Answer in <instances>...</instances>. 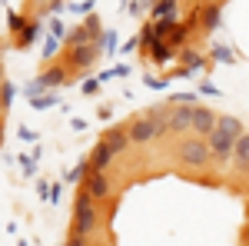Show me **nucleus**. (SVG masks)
<instances>
[{
    "mask_svg": "<svg viewBox=\"0 0 249 246\" xmlns=\"http://www.w3.org/2000/svg\"><path fill=\"white\" fill-rule=\"evenodd\" d=\"M243 123L236 120V116H219V123H216V130L206 136L213 147V160L219 163V167H226L232 163V153H236V140L243 136Z\"/></svg>",
    "mask_w": 249,
    "mask_h": 246,
    "instance_id": "1",
    "label": "nucleus"
},
{
    "mask_svg": "<svg viewBox=\"0 0 249 246\" xmlns=\"http://www.w3.org/2000/svg\"><path fill=\"white\" fill-rule=\"evenodd\" d=\"M93 203H96L93 196L87 189H80L77 203H73V233H80V236H90L96 229V223H100V213H96Z\"/></svg>",
    "mask_w": 249,
    "mask_h": 246,
    "instance_id": "2",
    "label": "nucleus"
},
{
    "mask_svg": "<svg viewBox=\"0 0 249 246\" xmlns=\"http://www.w3.org/2000/svg\"><path fill=\"white\" fill-rule=\"evenodd\" d=\"M179 160L193 167V170H203L206 163L213 160V147L206 136H190V140H183L179 143Z\"/></svg>",
    "mask_w": 249,
    "mask_h": 246,
    "instance_id": "3",
    "label": "nucleus"
},
{
    "mask_svg": "<svg viewBox=\"0 0 249 246\" xmlns=\"http://www.w3.org/2000/svg\"><path fill=\"white\" fill-rule=\"evenodd\" d=\"M193 107L196 103H176V107H170V116H166L170 133H190L193 130Z\"/></svg>",
    "mask_w": 249,
    "mask_h": 246,
    "instance_id": "4",
    "label": "nucleus"
},
{
    "mask_svg": "<svg viewBox=\"0 0 249 246\" xmlns=\"http://www.w3.org/2000/svg\"><path fill=\"white\" fill-rule=\"evenodd\" d=\"M130 136H133V143H150V140H156V136H163V130H160V123H156L153 116H140V120H133L130 123Z\"/></svg>",
    "mask_w": 249,
    "mask_h": 246,
    "instance_id": "5",
    "label": "nucleus"
},
{
    "mask_svg": "<svg viewBox=\"0 0 249 246\" xmlns=\"http://www.w3.org/2000/svg\"><path fill=\"white\" fill-rule=\"evenodd\" d=\"M216 123H219V116L213 114L210 107H193V133L196 136H210L213 130H216Z\"/></svg>",
    "mask_w": 249,
    "mask_h": 246,
    "instance_id": "6",
    "label": "nucleus"
},
{
    "mask_svg": "<svg viewBox=\"0 0 249 246\" xmlns=\"http://www.w3.org/2000/svg\"><path fill=\"white\" fill-rule=\"evenodd\" d=\"M83 189H87L93 200H110V180H107V173L90 170L83 176Z\"/></svg>",
    "mask_w": 249,
    "mask_h": 246,
    "instance_id": "7",
    "label": "nucleus"
},
{
    "mask_svg": "<svg viewBox=\"0 0 249 246\" xmlns=\"http://www.w3.org/2000/svg\"><path fill=\"white\" fill-rule=\"evenodd\" d=\"M96 37H100V20L90 17L80 30H73V34L67 37V43H70V47H83V43H96Z\"/></svg>",
    "mask_w": 249,
    "mask_h": 246,
    "instance_id": "8",
    "label": "nucleus"
},
{
    "mask_svg": "<svg viewBox=\"0 0 249 246\" xmlns=\"http://www.w3.org/2000/svg\"><path fill=\"white\" fill-rule=\"evenodd\" d=\"M113 156H116V153H113V147H110L107 140H100V143L93 147V153H90V160H87V163H90V170L103 173L107 167H110V163H113Z\"/></svg>",
    "mask_w": 249,
    "mask_h": 246,
    "instance_id": "9",
    "label": "nucleus"
},
{
    "mask_svg": "<svg viewBox=\"0 0 249 246\" xmlns=\"http://www.w3.org/2000/svg\"><path fill=\"white\" fill-rule=\"evenodd\" d=\"M103 140H107V143L113 147L116 156H120V153H123L126 147H130V143H133V136H130V127H113V130L103 133Z\"/></svg>",
    "mask_w": 249,
    "mask_h": 246,
    "instance_id": "10",
    "label": "nucleus"
},
{
    "mask_svg": "<svg viewBox=\"0 0 249 246\" xmlns=\"http://www.w3.org/2000/svg\"><path fill=\"white\" fill-rule=\"evenodd\" d=\"M232 167L239 173H249V133L236 140V153H232Z\"/></svg>",
    "mask_w": 249,
    "mask_h": 246,
    "instance_id": "11",
    "label": "nucleus"
},
{
    "mask_svg": "<svg viewBox=\"0 0 249 246\" xmlns=\"http://www.w3.org/2000/svg\"><path fill=\"white\" fill-rule=\"evenodd\" d=\"M93 60H96V47H93V43L73 47V67H77V70H87V67H90Z\"/></svg>",
    "mask_w": 249,
    "mask_h": 246,
    "instance_id": "12",
    "label": "nucleus"
},
{
    "mask_svg": "<svg viewBox=\"0 0 249 246\" xmlns=\"http://www.w3.org/2000/svg\"><path fill=\"white\" fill-rule=\"evenodd\" d=\"M219 17H223V10L213 3V7H203V10H196V20H203V30H216L219 27Z\"/></svg>",
    "mask_w": 249,
    "mask_h": 246,
    "instance_id": "13",
    "label": "nucleus"
},
{
    "mask_svg": "<svg viewBox=\"0 0 249 246\" xmlns=\"http://www.w3.org/2000/svg\"><path fill=\"white\" fill-rule=\"evenodd\" d=\"M179 54H183V63H186V70H203V67H206V60L199 57V54H196V50H186V47H183V50H179Z\"/></svg>",
    "mask_w": 249,
    "mask_h": 246,
    "instance_id": "14",
    "label": "nucleus"
},
{
    "mask_svg": "<svg viewBox=\"0 0 249 246\" xmlns=\"http://www.w3.org/2000/svg\"><path fill=\"white\" fill-rule=\"evenodd\" d=\"M163 17H176V0H160V3H153V20H163Z\"/></svg>",
    "mask_w": 249,
    "mask_h": 246,
    "instance_id": "15",
    "label": "nucleus"
},
{
    "mask_svg": "<svg viewBox=\"0 0 249 246\" xmlns=\"http://www.w3.org/2000/svg\"><path fill=\"white\" fill-rule=\"evenodd\" d=\"M40 80H43V87H57V83H63V80H70V76L63 74L60 67H50V70H47V74L40 76Z\"/></svg>",
    "mask_w": 249,
    "mask_h": 246,
    "instance_id": "16",
    "label": "nucleus"
},
{
    "mask_svg": "<svg viewBox=\"0 0 249 246\" xmlns=\"http://www.w3.org/2000/svg\"><path fill=\"white\" fill-rule=\"evenodd\" d=\"M40 37V23H27V27H23V34H20V47H30V43H34V40Z\"/></svg>",
    "mask_w": 249,
    "mask_h": 246,
    "instance_id": "17",
    "label": "nucleus"
},
{
    "mask_svg": "<svg viewBox=\"0 0 249 246\" xmlns=\"http://www.w3.org/2000/svg\"><path fill=\"white\" fill-rule=\"evenodd\" d=\"M186 34H190V23H176L173 34H170V43H173V47H179V43L186 40Z\"/></svg>",
    "mask_w": 249,
    "mask_h": 246,
    "instance_id": "18",
    "label": "nucleus"
},
{
    "mask_svg": "<svg viewBox=\"0 0 249 246\" xmlns=\"http://www.w3.org/2000/svg\"><path fill=\"white\" fill-rule=\"evenodd\" d=\"M53 103H57V100H53L50 94H40V96H34V103H30V107H34V110H50Z\"/></svg>",
    "mask_w": 249,
    "mask_h": 246,
    "instance_id": "19",
    "label": "nucleus"
},
{
    "mask_svg": "<svg viewBox=\"0 0 249 246\" xmlns=\"http://www.w3.org/2000/svg\"><path fill=\"white\" fill-rule=\"evenodd\" d=\"M213 60H223V63H232V50L226 43H219V47H213Z\"/></svg>",
    "mask_w": 249,
    "mask_h": 246,
    "instance_id": "20",
    "label": "nucleus"
},
{
    "mask_svg": "<svg viewBox=\"0 0 249 246\" xmlns=\"http://www.w3.org/2000/svg\"><path fill=\"white\" fill-rule=\"evenodd\" d=\"M90 173V163H80V167H73V170L67 173V183H77V180H83Z\"/></svg>",
    "mask_w": 249,
    "mask_h": 246,
    "instance_id": "21",
    "label": "nucleus"
},
{
    "mask_svg": "<svg viewBox=\"0 0 249 246\" xmlns=\"http://www.w3.org/2000/svg\"><path fill=\"white\" fill-rule=\"evenodd\" d=\"M57 47H60V37L47 40V47H43V60H53V57H57Z\"/></svg>",
    "mask_w": 249,
    "mask_h": 246,
    "instance_id": "22",
    "label": "nucleus"
},
{
    "mask_svg": "<svg viewBox=\"0 0 249 246\" xmlns=\"http://www.w3.org/2000/svg\"><path fill=\"white\" fill-rule=\"evenodd\" d=\"M176 103H196V94H173L170 107H176Z\"/></svg>",
    "mask_w": 249,
    "mask_h": 246,
    "instance_id": "23",
    "label": "nucleus"
},
{
    "mask_svg": "<svg viewBox=\"0 0 249 246\" xmlns=\"http://www.w3.org/2000/svg\"><path fill=\"white\" fill-rule=\"evenodd\" d=\"M23 27H27V20L20 17V14H10V30L14 34H23Z\"/></svg>",
    "mask_w": 249,
    "mask_h": 246,
    "instance_id": "24",
    "label": "nucleus"
},
{
    "mask_svg": "<svg viewBox=\"0 0 249 246\" xmlns=\"http://www.w3.org/2000/svg\"><path fill=\"white\" fill-rule=\"evenodd\" d=\"M10 103H14V83L7 80L3 83V110H10Z\"/></svg>",
    "mask_w": 249,
    "mask_h": 246,
    "instance_id": "25",
    "label": "nucleus"
},
{
    "mask_svg": "<svg viewBox=\"0 0 249 246\" xmlns=\"http://www.w3.org/2000/svg\"><path fill=\"white\" fill-rule=\"evenodd\" d=\"M146 80V87H153V90H163L166 87V80H160V76H143Z\"/></svg>",
    "mask_w": 249,
    "mask_h": 246,
    "instance_id": "26",
    "label": "nucleus"
},
{
    "mask_svg": "<svg viewBox=\"0 0 249 246\" xmlns=\"http://www.w3.org/2000/svg\"><path fill=\"white\" fill-rule=\"evenodd\" d=\"M17 136H20V140H27V143H34V140H37V133H34V130H27V127H20Z\"/></svg>",
    "mask_w": 249,
    "mask_h": 246,
    "instance_id": "27",
    "label": "nucleus"
},
{
    "mask_svg": "<svg viewBox=\"0 0 249 246\" xmlns=\"http://www.w3.org/2000/svg\"><path fill=\"white\" fill-rule=\"evenodd\" d=\"M20 167H23L27 176H34V160H30V156H20Z\"/></svg>",
    "mask_w": 249,
    "mask_h": 246,
    "instance_id": "28",
    "label": "nucleus"
},
{
    "mask_svg": "<svg viewBox=\"0 0 249 246\" xmlns=\"http://www.w3.org/2000/svg\"><path fill=\"white\" fill-rule=\"evenodd\" d=\"M50 189H53V187H47L43 180H40V183H37V193H40V200H50Z\"/></svg>",
    "mask_w": 249,
    "mask_h": 246,
    "instance_id": "29",
    "label": "nucleus"
},
{
    "mask_svg": "<svg viewBox=\"0 0 249 246\" xmlns=\"http://www.w3.org/2000/svg\"><path fill=\"white\" fill-rule=\"evenodd\" d=\"M67 246H87V236H80V233H73V236L67 240Z\"/></svg>",
    "mask_w": 249,
    "mask_h": 246,
    "instance_id": "30",
    "label": "nucleus"
},
{
    "mask_svg": "<svg viewBox=\"0 0 249 246\" xmlns=\"http://www.w3.org/2000/svg\"><path fill=\"white\" fill-rule=\"evenodd\" d=\"M103 47H107V54H113V47H116V37H113V34H107V37H103Z\"/></svg>",
    "mask_w": 249,
    "mask_h": 246,
    "instance_id": "31",
    "label": "nucleus"
},
{
    "mask_svg": "<svg viewBox=\"0 0 249 246\" xmlns=\"http://www.w3.org/2000/svg\"><path fill=\"white\" fill-rule=\"evenodd\" d=\"M96 87H100V80H87L83 83V94H96Z\"/></svg>",
    "mask_w": 249,
    "mask_h": 246,
    "instance_id": "32",
    "label": "nucleus"
},
{
    "mask_svg": "<svg viewBox=\"0 0 249 246\" xmlns=\"http://www.w3.org/2000/svg\"><path fill=\"white\" fill-rule=\"evenodd\" d=\"M50 30H53V37H63V23H60V20H53V23H50Z\"/></svg>",
    "mask_w": 249,
    "mask_h": 246,
    "instance_id": "33",
    "label": "nucleus"
},
{
    "mask_svg": "<svg viewBox=\"0 0 249 246\" xmlns=\"http://www.w3.org/2000/svg\"><path fill=\"white\" fill-rule=\"evenodd\" d=\"M199 90H203V94H210V96H219V90H216V87H213V83H203V87H199Z\"/></svg>",
    "mask_w": 249,
    "mask_h": 246,
    "instance_id": "34",
    "label": "nucleus"
}]
</instances>
